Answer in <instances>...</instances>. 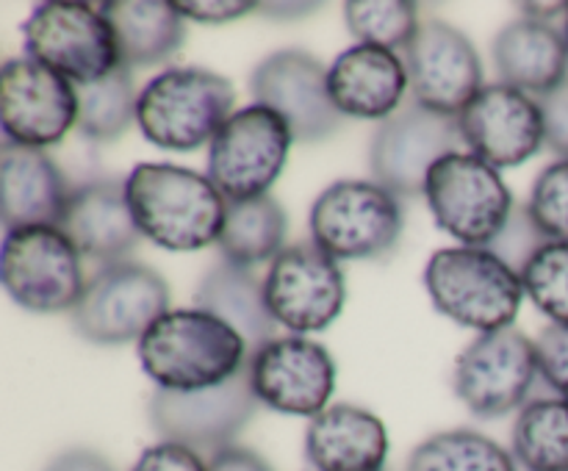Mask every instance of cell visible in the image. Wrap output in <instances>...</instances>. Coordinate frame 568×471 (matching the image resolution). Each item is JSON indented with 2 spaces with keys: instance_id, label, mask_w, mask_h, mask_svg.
Returning a JSON list of instances; mask_svg holds the SVG:
<instances>
[{
  "instance_id": "cell-37",
  "label": "cell",
  "mask_w": 568,
  "mask_h": 471,
  "mask_svg": "<svg viewBox=\"0 0 568 471\" xmlns=\"http://www.w3.org/2000/svg\"><path fill=\"white\" fill-rule=\"evenodd\" d=\"M544 114V142L560 158H568V78L558 89L538 98Z\"/></svg>"
},
{
  "instance_id": "cell-10",
  "label": "cell",
  "mask_w": 568,
  "mask_h": 471,
  "mask_svg": "<svg viewBox=\"0 0 568 471\" xmlns=\"http://www.w3.org/2000/svg\"><path fill=\"white\" fill-rule=\"evenodd\" d=\"M3 288L31 314L72 310L87 288L81 253L59 227H20L3 236Z\"/></svg>"
},
{
  "instance_id": "cell-7",
  "label": "cell",
  "mask_w": 568,
  "mask_h": 471,
  "mask_svg": "<svg viewBox=\"0 0 568 471\" xmlns=\"http://www.w3.org/2000/svg\"><path fill=\"white\" fill-rule=\"evenodd\" d=\"M422 194L436 225L460 247H488L516 208L499 170L460 150L433 164Z\"/></svg>"
},
{
  "instance_id": "cell-19",
  "label": "cell",
  "mask_w": 568,
  "mask_h": 471,
  "mask_svg": "<svg viewBox=\"0 0 568 471\" xmlns=\"http://www.w3.org/2000/svg\"><path fill=\"white\" fill-rule=\"evenodd\" d=\"M458 131L471 155L494 170H514L544 147V114L538 100L508 83H488L458 114Z\"/></svg>"
},
{
  "instance_id": "cell-24",
  "label": "cell",
  "mask_w": 568,
  "mask_h": 471,
  "mask_svg": "<svg viewBox=\"0 0 568 471\" xmlns=\"http://www.w3.org/2000/svg\"><path fill=\"white\" fill-rule=\"evenodd\" d=\"M494 64L503 83L544 98L568 78L566 33L558 25L519 17L494 39Z\"/></svg>"
},
{
  "instance_id": "cell-31",
  "label": "cell",
  "mask_w": 568,
  "mask_h": 471,
  "mask_svg": "<svg viewBox=\"0 0 568 471\" xmlns=\"http://www.w3.org/2000/svg\"><path fill=\"white\" fill-rule=\"evenodd\" d=\"M344 22L358 44L405 50L419 31V6L408 0H347Z\"/></svg>"
},
{
  "instance_id": "cell-28",
  "label": "cell",
  "mask_w": 568,
  "mask_h": 471,
  "mask_svg": "<svg viewBox=\"0 0 568 471\" xmlns=\"http://www.w3.org/2000/svg\"><path fill=\"white\" fill-rule=\"evenodd\" d=\"M514 458L527 471H568V402L530 399L514 424Z\"/></svg>"
},
{
  "instance_id": "cell-4",
  "label": "cell",
  "mask_w": 568,
  "mask_h": 471,
  "mask_svg": "<svg viewBox=\"0 0 568 471\" xmlns=\"http://www.w3.org/2000/svg\"><path fill=\"white\" fill-rule=\"evenodd\" d=\"M438 314L480 332L505 330L519 316L525 283L488 247H444L425 266Z\"/></svg>"
},
{
  "instance_id": "cell-3",
  "label": "cell",
  "mask_w": 568,
  "mask_h": 471,
  "mask_svg": "<svg viewBox=\"0 0 568 471\" xmlns=\"http://www.w3.org/2000/svg\"><path fill=\"white\" fill-rule=\"evenodd\" d=\"M236 92L227 78L203 66H172L139 92L136 125L150 144L192 153L214 142L233 116Z\"/></svg>"
},
{
  "instance_id": "cell-33",
  "label": "cell",
  "mask_w": 568,
  "mask_h": 471,
  "mask_svg": "<svg viewBox=\"0 0 568 471\" xmlns=\"http://www.w3.org/2000/svg\"><path fill=\"white\" fill-rule=\"evenodd\" d=\"M527 208L549 242L568 244V158L541 170L530 188Z\"/></svg>"
},
{
  "instance_id": "cell-18",
  "label": "cell",
  "mask_w": 568,
  "mask_h": 471,
  "mask_svg": "<svg viewBox=\"0 0 568 471\" xmlns=\"http://www.w3.org/2000/svg\"><path fill=\"white\" fill-rule=\"evenodd\" d=\"M250 380L261 405L288 416H320L336 391V360L305 336L272 338L250 355Z\"/></svg>"
},
{
  "instance_id": "cell-8",
  "label": "cell",
  "mask_w": 568,
  "mask_h": 471,
  "mask_svg": "<svg viewBox=\"0 0 568 471\" xmlns=\"http://www.w3.org/2000/svg\"><path fill=\"white\" fill-rule=\"evenodd\" d=\"M26 55L75 86H89L120 70V48L100 6L39 3L22 22Z\"/></svg>"
},
{
  "instance_id": "cell-42",
  "label": "cell",
  "mask_w": 568,
  "mask_h": 471,
  "mask_svg": "<svg viewBox=\"0 0 568 471\" xmlns=\"http://www.w3.org/2000/svg\"><path fill=\"white\" fill-rule=\"evenodd\" d=\"M521 11H525V17H530V20L555 25L558 20L566 22L568 3H521Z\"/></svg>"
},
{
  "instance_id": "cell-12",
  "label": "cell",
  "mask_w": 568,
  "mask_h": 471,
  "mask_svg": "<svg viewBox=\"0 0 568 471\" xmlns=\"http://www.w3.org/2000/svg\"><path fill=\"white\" fill-rule=\"evenodd\" d=\"M538 371L536 341L516 327L480 332L455 360L453 388L480 419L525 408Z\"/></svg>"
},
{
  "instance_id": "cell-32",
  "label": "cell",
  "mask_w": 568,
  "mask_h": 471,
  "mask_svg": "<svg viewBox=\"0 0 568 471\" xmlns=\"http://www.w3.org/2000/svg\"><path fill=\"white\" fill-rule=\"evenodd\" d=\"M525 294L552 325H568V244L549 242L521 269Z\"/></svg>"
},
{
  "instance_id": "cell-14",
  "label": "cell",
  "mask_w": 568,
  "mask_h": 471,
  "mask_svg": "<svg viewBox=\"0 0 568 471\" xmlns=\"http://www.w3.org/2000/svg\"><path fill=\"white\" fill-rule=\"evenodd\" d=\"M270 314L286 330L305 336L338 319L347 299L344 272L336 258L314 242L288 244L270 264L264 277Z\"/></svg>"
},
{
  "instance_id": "cell-40",
  "label": "cell",
  "mask_w": 568,
  "mask_h": 471,
  "mask_svg": "<svg viewBox=\"0 0 568 471\" xmlns=\"http://www.w3.org/2000/svg\"><path fill=\"white\" fill-rule=\"evenodd\" d=\"M44 471H116V469L103 458V454L94 452V449L75 447L55 454V458L44 465Z\"/></svg>"
},
{
  "instance_id": "cell-26",
  "label": "cell",
  "mask_w": 568,
  "mask_h": 471,
  "mask_svg": "<svg viewBox=\"0 0 568 471\" xmlns=\"http://www.w3.org/2000/svg\"><path fill=\"white\" fill-rule=\"evenodd\" d=\"M100 11L111 22L120 48L122 66L164 64L186 42V17L175 3L164 0H111L100 3Z\"/></svg>"
},
{
  "instance_id": "cell-29",
  "label": "cell",
  "mask_w": 568,
  "mask_h": 471,
  "mask_svg": "<svg viewBox=\"0 0 568 471\" xmlns=\"http://www.w3.org/2000/svg\"><path fill=\"white\" fill-rule=\"evenodd\" d=\"M405 471H516V458L483 432L447 430L422 441Z\"/></svg>"
},
{
  "instance_id": "cell-21",
  "label": "cell",
  "mask_w": 568,
  "mask_h": 471,
  "mask_svg": "<svg viewBox=\"0 0 568 471\" xmlns=\"http://www.w3.org/2000/svg\"><path fill=\"white\" fill-rule=\"evenodd\" d=\"M327 86L342 116L386 122L405 105L410 83L405 61L394 50L353 44L327 70Z\"/></svg>"
},
{
  "instance_id": "cell-39",
  "label": "cell",
  "mask_w": 568,
  "mask_h": 471,
  "mask_svg": "<svg viewBox=\"0 0 568 471\" xmlns=\"http://www.w3.org/2000/svg\"><path fill=\"white\" fill-rule=\"evenodd\" d=\"M209 471H272L258 452L247 447H225L209 458Z\"/></svg>"
},
{
  "instance_id": "cell-11",
  "label": "cell",
  "mask_w": 568,
  "mask_h": 471,
  "mask_svg": "<svg viewBox=\"0 0 568 471\" xmlns=\"http://www.w3.org/2000/svg\"><path fill=\"white\" fill-rule=\"evenodd\" d=\"M258 397L250 380V358L236 377L205 391H155L150 397V424L161 441L183 443L200 454L233 447V438L253 421Z\"/></svg>"
},
{
  "instance_id": "cell-41",
  "label": "cell",
  "mask_w": 568,
  "mask_h": 471,
  "mask_svg": "<svg viewBox=\"0 0 568 471\" xmlns=\"http://www.w3.org/2000/svg\"><path fill=\"white\" fill-rule=\"evenodd\" d=\"M261 11H264V17H270V20H300V17H308L314 14L320 6L316 3H264L258 6Z\"/></svg>"
},
{
  "instance_id": "cell-9",
  "label": "cell",
  "mask_w": 568,
  "mask_h": 471,
  "mask_svg": "<svg viewBox=\"0 0 568 471\" xmlns=\"http://www.w3.org/2000/svg\"><path fill=\"white\" fill-rule=\"evenodd\" d=\"M292 144V127L266 105L233 111L209 144V181L227 203L264 197L281 177Z\"/></svg>"
},
{
  "instance_id": "cell-38",
  "label": "cell",
  "mask_w": 568,
  "mask_h": 471,
  "mask_svg": "<svg viewBox=\"0 0 568 471\" xmlns=\"http://www.w3.org/2000/svg\"><path fill=\"white\" fill-rule=\"evenodd\" d=\"M186 20L205 22V25H222V22H233L239 17H247L258 9V3L250 0H181L175 3Z\"/></svg>"
},
{
  "instance_id": "cell-16",
  "label": "cell",
  "mask_w": 568,
  "mask_h": 471,
  "mask_svg": "<svg viewBox=\"0 0 568 471\" xmlns=\"http://www.w3.org/2000/svg\"><path fill=\"white\" fill-rule=\"evenodd\" d=\"M403 61L414 100L436 114L458 116L486 86L471 39L438 17L422 20Z\"/></svg>"
},
{
  "instance_id": "cell-23",
  "label": "cell",
  "mask_w": 568,
  "mask_h": 471,
  "mask_svg": "<svg viewBox=\"0 0 568 471\" xmlns=\"http://www.w3.org/2000/svg\"><path fill=\"white\" fill-rule=\"evenodd\" d=\"M305 458L316 471H386V424L358 405H331L305 430Z\"/></svg>"
},
{
  "instance_id": "cell-17",
  "label": "cell",
  "mask_w": 568,
  "mask_h": 471,
  "mask_svg": "<svg viewBox=\"0 0 568 471\" xmlns=\"http://www.w3.org/2000/svg\"><path fill=\"white\" fill-rule=\"evenodd\" d=\"M250 92L255 103L286 120L294 142H322L342 127L325 64L305 50L292 48L266 55L250 75Z\"/></svg>"
},
{
  "instance_id": "cell-35",
  "label": "cell",
  "mask_w": 568,
  "mask_h": 471,
  "mask_svg": "<svg viewBox=\"0 0 568 471\" xmlns=\"http://www.w3.org/2000/svg\"><path fill=\"white\" fill-rule=\"evenodd\" d=\"M538 371L547 386L568 402V325H547L536 338Z\"/></svg>"
},
{
  "instance_id": "cell-27",
  "label": "cell",
  "mask_w": 568,
  "mask_h": 471,
  "mask_svg": "<svg viewBox=\"0 0 568 471\" xmlns=\"http://www.w3.org/2000/svg\"><path fill=\"white\" fill-rule=\"evenodd\" d=\"M288 216L283 205L272 194L244 199V203H227L225 227L216 242L222 260L253 269L264 260H275L286 249Z\"/></svg>"
},
{
  "instance_id": "cell-34",
  "label": "cell",
  "mask_w": 568,
  "mask_h": 471,
  "mask_svg": "<svg viewBox=\"0 0 568 471\" xmlns=\"http://www.w3.org/2000/svg\"><path fill=\"white\" fill-rule=\"evenodd\" d=\"M544 244H549V238L544 236L541 227L536 225L530 208H527V205H516L514 214L508 216L505 227L499 231V236L488 244V249H491L494 255H499L510 269H516L521 275V269L530 264L532 255H536Z\"/></svg>"
},
{
  "instance_id": "cell-30",
  "label": "cell",
  "mask_w": 568,
  "mask_h": 471,
  "mask_svg": "<svg viewBox=\"0 0 568 471\" xmlns=\"http://www.w3.org/2000/svg\"><path fill=\"white\" fill-rule=\"evenodd\" d=\"M139 114V92L128 66L89 86H78V131L89 142H114L128 133Z\"/></svg>"
},
{
  "instance_id": "cell-22",
  "label": "cell",
  "mask_w": 568,
  "mask_h": 471,
  "mask_svg": "<svg viewBox=\"0 0 568 471\" xmlns=\"http://www.w3.org/2000/svg\"><path fill=\"white\" fill-rule=\"evenodd\" d=\"M0 197L3 227H59L72 188L44 150L3 142L0 147Z\"/></svg>"
},
{
  "instance_id": "cell-6",
  "label": "cell",
  "mask_w": 568,
  "mask_h": 471,
  "mask_svg": "<svg viewBox=\"0 0 568 471\" xmlns=\"http://www.w3.org/2000/svg\"><path fill=\"white\" fill-rule=\"evenodd\" d=\"M311 242L336 260L392 253L405 227L403 203L377 181H336L314 199Z\"/></svg>"
},
{
  "instance_id": "cell-20",
  "label": "cell",
  "mask_w": 568,
  "mask_h": 471,
  "mask_svg": "<svg viewBox=\"0 0 568 471\" xmlns=\"http://www.w3.org/2000/svg\"><path fill=\"white\" fill-rule=\"evenodd\" d=\"M59 231L75 244L81 258L98 260L100 266L128 260L142 242L120 177H100L72 188Z\"/></svg>"
},
{
  "instance_id": "cell-15",
  "label": "cell",
  "mask_w": 568,
  "mask_h": 471,
  "mask_svg": "<svg viewBox=\"0 0 568 471\" xmlns=\"http://www.w3.org/2000/svg\"><path fill=\"white\" fill-rule=\"evenodd\" d=\"M0 120L6 142L53 147L78 127V86L31 55L9 59L0 70Z\"/></svg>"
},
{
  "instance_id": "cell-2",
  "label": "cell",
  "mask_w": 568,
  "mask_h": 471,
  "mask_svg": "<svg viewBox=\"0 0 568 471\" xmlns=\"http://www.w3.org/2000/svg\"><path fill=\"white\" fill-rule=\"evenodd\" d=\"M139 364L161 391L194 393L236 377L247 364L244 338L216 316L178 308L139 338Z\"/></svg>"
},
{
  "instance_id": "cell-5",
  "label": "cell",
  "mask_w": 568,
  "mask_h": 471,
  "mask_svg": "<svg viewBox=\"0 0 568 471\" xmlns=\"http://www.w3.org/2000/svg\"><path fill=\"white\" fill-rule=\"evenodd\" d=\"M170 286L164 277L139 260L100 266L87 280L81 299L70 310L72 330L100 347L131 344L150 325L170 314Z\"/></svg>"
},
{
  "instance_id": "cell-13",
  "label": "cell",
  "mask_w": 568,
  "mask_h": 471,
  "mask_svg": "<svg viewBox=\"0 0 568 471\" xmlns=\"http://www.w3.org/2000/svg\"><path fill=\"white\" fill-rule=\"evenodd\" d=\"M460 142L458 116L436 114L410 100L377 125L369 147L372 177L397 197H416L425 192L433 164L458 153Z\"/></svg>"
},
{
  "instance_id": "cell-1",
  "label": "cell",
  "mask_w": 568,
  "mask_h": 471,
  "mask_svg": "<svg viewBox=\"0 0 568 471\" xmlns=\"http://www.w3.org/2000/svg\"><path fill=\"white\" fill-rule=\"evenodd\" d=\"M125 194L133 222L148 242L172 253H194L220 242L227 199L209 175L144 161L125 177Z\"/></svg>"
},
{
  "instance_id": "cell-43",
  "label": "cell",
  "mask_w": 568,
  "mask_h": 471,
  "mask_svg": "<svg viewBox=\"0 0 568 471\" xmlns=\"http://www.w3.org/2000/svg\"><path fill=\"white\" fill-rule=\"evenodd\" d=\"M564 33H566V42H568V14H566V22H564Z\"/></svg>"
},
{
  "instance_id": "cell-25",
  "label": "cell",
  "mask_w": 568,
  "mask_h": 471,
  "mask_svg": "<svg viewBox=\"0 0 568 471\" xmlns=\"http://www.w3.org/2000/svg\"><path fill=\"white\" fill-rule=\"evenodd\" d=\"M194 308L231 325L244 338L250 355L275 338L277 321L266 305L264 280H258L253 269L231 260H220L200 277L194 288Z\"/></svg>"
},
{
  "instance_id": "cell-36",
  "label": "cell",
  "mask_w": 568,
  "mask_h": 471,
  "mask_svg": "<svg viewBox=\"0 0 568 471\" xmlns=\"http://www.w3.org/2000/svg\"><path fill=\"white\" fill-rule=\"evenodd\" d=\"M131 471H209V460L183 443L159 441L139 454Z\"/></svg>"
}]
</instances>
